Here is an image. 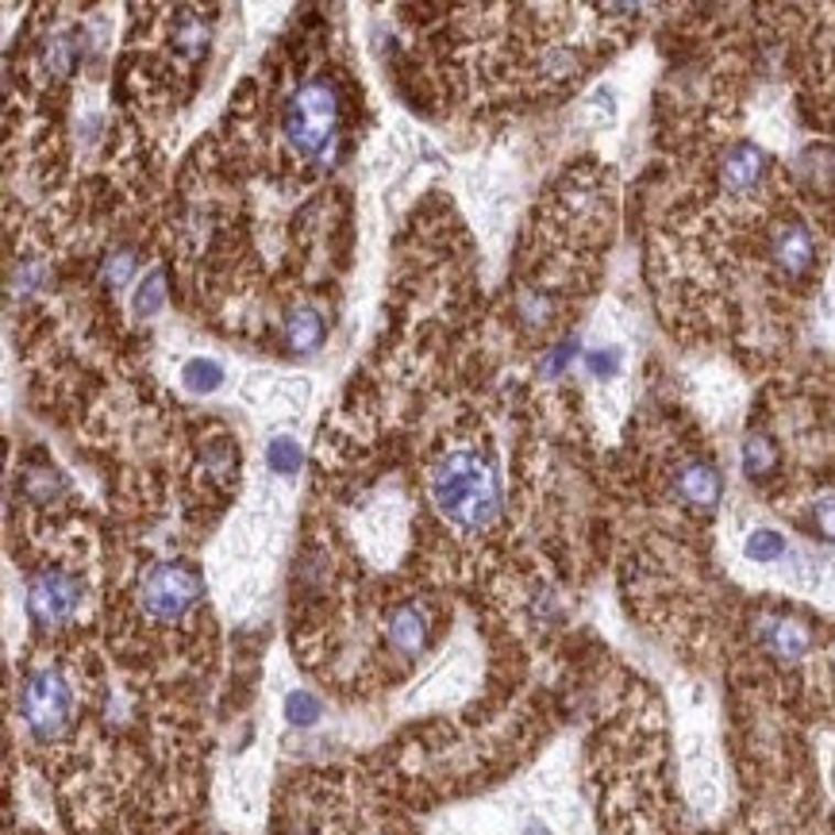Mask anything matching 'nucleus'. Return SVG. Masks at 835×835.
Returning a JSON list of instances; mask_svg holds the SVG:
<instances>
[{
	"mask_svg": "<svg viewBox=\"0 0 835 835\" xmlns=\"http://www.w3.org/2000/svg\"><path fill=\"white\" fill-rule=\"evenodd\" d=\"M427 489H432L435 509L466 532H481L501 512V486H497L494 463L474 447L443 451L440 463L432 466Z\"/></svg>",
	"mask_w": 835,
	"mask_h": 835,
	"instance_id": "nucleus-1",
	"label": "nucleus"
},
{
	"mask_svg": "<svg viewBox=\"0 0 835 835\" xmlns=\"http://www.w3.org/2000/svg\"><path fill=\"white\" fill-rule=\"evenodd\" d=\"M339 123H343V100L335 82H327V77L304 82L289 97L285 116H281V131H285L289 147L296 154H304V159L327 154V147L339 135Z\"/></svg>",
	"mask_w": 835,
	"mask_h": 835,
	"instance_id": "nucleus-2",
	"label": "nucleus"
},
{
	"mask_svg": "<svg viewBox=\"0 0 835 835\" xmlns=\"http://www.w3.org/2000/svg\"><path fill=\"white\" fill-rule=\"evenodd\" d=\"M20 716L39 739H58L74 720V690L58 670H35L20 685Z\"/></svg>",
	"mask_w": 835,
	"mask_h": 835,
	"instance_id": "nucleus-3",
	"label": "nucleus"
},
{
	"mask_svg": "<svg viewBox=\"0 0 835 835\" xmlns=\"http://www.w3.org/2000/svg\"><path fill=\"white\" fill-rule=\"evenodd\" d=\"M205 593V582L193 566L185 562H159L143 574L139 585V605L154 620H182Z\"/></svg>",
	"mask_w": 835,
	"mask_h": 835,
	"instance_id": "nucleus-4",
	"label": "nucleus"
},
{
	"mask_svg": "<svg viewBox=\"0 0 835 835\" xmlns=\"http://www.w3.org/2000/svg\"><path fill=\"white\" fill-rule=\"evenodd\" d=\"M82 582L69 570H43L28 585V612L39 628H58L82 608Z\"/></svg>",
	"mask_w": 835,
	"mask_h": 835,
	"instance_id": "nucleus-5",
	"label": "nucleus"
},
{
	"mask_svg": "<svg viewBox=\"0 0 835 835\" xmlns=\"http://www.w3.org/2000/svg\"><path fill=\"white\" fill-rule=\"evenodd\" d=\"M762 174H767V154H762V147L755 143H736L728 154H724V166H720V182L728 193H751L755 185L762 182Z\"/></svg>",
	"mask_w": 835,
	"mask_h": 835,
	"instance_id": "nucleus-6",
	"label": "nucleus"
},
{
	"mask_svg": "<svg viewBox=\"0 0 835 835\" xmlns=\"http://www.w3.org/2000/svg\"><path fill=\"white\" fill-rule=\"evenodd\" d=\"M677 497H682L690 509L697 512H713L720 505V494H724V481L716 474V466L708 463H690L677 470V481H674Z\"/></svg>",
	"mask_w": 835,
	"mask_h": 835,
	"instance_id": "nucleus-7",
	"label": "nucleus"
},
{
	"mask_svg": "<svg viewBox=\"0 0 835 835\" xmlns=\"http://www.w3.org/2000/svg\"><path fill=\"white\" fill-rule=\"evenodd\" d=\"M762 643H767V651L774 654V659L801 662L809 654V647H813V636H809V628L798 616H770V620L762 623Z\"/></svg>",
	"mask_w": 835,
	"mask_h": 835,
	"instance_id": "nucleus-8",
	"label": "nucleus"
},
{
	"mask_svg": "<svg viewBox=\"0 0 835 835\" xmlns=\"http://www.w3.org/2000/svg\"><path fill=\"white\" fill-rule=\"evenodd\" d=\"M770 254H774V262L785 270V274L798 278L816 262V243H813V236H809V228H801V224H785V228H778L774 239H770Z\"/></svg>",
	"mask_w": 835,
	"mask_h": 835,
	"instance_id": "nucleus-9",
	"label": "nucleus"
},
{
	"mask_svg": "<svg viewBox=\"0 0 835 835\" xmlns=\"http://www.w3.org/2000/svg\"><path fill=\"white\" fill-rule=\"evenodd\" d=\"M324 316H319L312 304H296L293 312H289V319H285V339H289V347L296 350V355H312V350L324 343Z\"/></svg>",
	"mask_w": 835,
	"mask_h": 835,
	"instance_id": "nucleus-10",
	"label": "nucleus"
},
{
	"mask_svg": "<svg viewBox=\"0 0 835 835\" xmlns=\"http://www.w3.org/2000/svg\"><path fill=\"white\" fill-rule=\"evenodd\" d=\"M389 639H393L397 651L404 654H416L420 647L427 643V616L420 612L416 605H404L393 612V620H389Z\"/></svg>",
	"mask_w": 835,
	"mask_h": 835,
	"instance_id": "nucleus-11",
	"label": "nucleus"
},
{
	"mask_svg": "<svg viewBox=\"0 0 835 835\" xmlns=\"http://www.w3.org/2000/svg\"><path fill=\"white\" fill-rule=\"evenodd\" d=\"M744 559L747 562H759V566H774V562H785L790 559V540H785L778 528H751L744 540Z\"/></svg>",
	"mask_w": 835,
	"mask_h": 835,
	"instance_id": "nucleus-12",
	"label": "nucleus"
},
{
	"mask_svg": "<svg viewBox=\"0 0 835 835\" xmlns=\"http://www.w3.org/2000/svg\"><path fill=\"white\" fill-rule=\"evenodd\" d=\"M623 362H628V350H623L620 343H605V347H593L589 355H585V370H589V378L600 381V386H612L623 373Z\"/></svg>",
	"mask_w": 835,
	"mask_h": 835,
	"instance_id": "nucleus-13",
	"label": "nucleus"
},
{
	"mask_svg": "<svg viewBox=\"0 0 835 835\" xmlns=\"http://www.w3.org/2000/svg\"><path fill=\"white\" fill-rule=\"evenodd\" d=\"M739 463H744V474L751 481H762L770 470L778 466V451L774 443L767 440V435H747L744 440V455H739Z\"/></svg>",
	"mask_w": 835,
	"mask_h": 835,
	"instance_id": "nucleus-14",
	"label": "nucleus"
},
{
	"mask_svg": "<svg viewBox=\"0 0 835 835\" xmlns=\"http://www.w3.org/2000/svg\"><path fill=\"white\" fill-rule=\"evenodd\" d=\"M182 381L193 393H216L224 386V366L216 358H189L182 370Z\"/></svg>",
	"mask_w": 835,
	"mask_h": 835,
	"instance_id": "nucleus-15",
	"label": "nucleus"
},
{
	"mask_svg": "<svg viewBox=\"0 0 835 835\" xmlns=\"http://www.w3.org/2000/svg\"><path fill=\"white\" fill-rule=\"evenodd\" d=\"M267 466L274 474H285V478H293V474L301 470V443H296L293 435H278V440H270Z\"/></svg>",
	"mask_w": 835,
	"mask_h": 835,
	"instance_id": "nucleus-16",
	"label": "nucleus"
},
{
	"mask_svg": "<svg viewBox=\"0 0 835 835\" xmlns=\"http://www.w3.org/2000/svg\"><path fill=\"white\" fill-rule=\"evenodd\" d=\"M77 66V39L74 35H54L51 46H46V69L58 77L74 74Z\"/></svg>",
	"mask_w": 835,
	"mask_h": 835,
	"instance_id": "nucleus-17",
	"label": "nucleus"
},
{
	"mask_svg": "<svg viewBox=\"0 0 835 835\" xmlns=\"http://www.w3.org/2000/svg\"><path fill=\"white\" fill-rule=\"evenodd\" d=\"M166 304V274L162 270H151L139 285V296H135V312L139 316H154V312Z\"/></svg>",
	"mask_w": 835,
	"mask_h": 835,
	"instance_id": "nucleus-18",
	"label": "nucleus"
},
{
	"mask_svg": "<svg viewBox=\"0 0 835 835\" xmlns=\"http://www.w3.org/2000/svg\"><path fill=\"white\" fill-rule=\"evenodd\" d=\"M319 701L312 697V693H289L285 697V720L293 724V728H312V724L319 720Z\"/></svg>",
	"mask_w": 835,
	"mask_h": 835,
	"instance_id": "nucleus-19",
	"label": "nucleus"
},
{
	"mask_svg": "<svg viewBox=\"0 0 835 835\" xmlns=\"http://www.w3.org/2000/svg\"><path fill=\"white\" fill-rule=\"evenodd\" d=\"M135 267H139V254L135 251H116L112 259L105 262V281L112 289H123V285H128V278L135 274Z\"/></svg>",
	"mask_w": 835,
	"mask_h": 835,
	"instance_id": "nucleus-20",
	"label": "nucleus"
},
{
	"mask_svg": "<svg viewBox=\"0 0 835 835\" xmlns=\"http://www.w3.org/2000/svg\"><path fill=\"white\" fill-rule=\"evenodd\" d=\"M813 520H816V532H821L824 540L835 543V494H828V497H821V501H816Z\"/></svg>",
	"mask_w": 835,
	"mask_h": 835,
	"instance_id": "nucleus-21",
	"label": "nucleus"
},
{
	"mask_svg": "<svg viewBox=\"0 0 835 835\" xmlns=\"http://www.w3.org/2000/svg\"><path fill=\"white\" fill-rule=\"evenodd\" d=\"M574 355H577V343H574V339L559 343V347H555V350H551V355H547V362H543V373H547V378H559V373L566 370V366H570V358H574Z\"/></svg>",
	"mask_w": 835,
	"mask_h": 835,
	"instance_id": "nucleus-22",
	"label": "nucleus"
}]
</instances>
